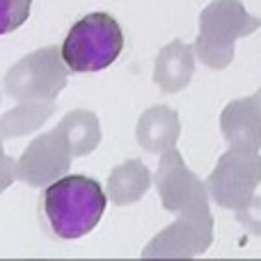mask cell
<instances>
[{
	"label": "cell",
	"instance_id": "obj_1",
	"mask_svg": "<svg viewBox=\"0 0 261 261\" xmlns=\"http://www.w3.org/2000/svg\"><path fill=\"white\" fill-rule=\"evenodd\" d=\"M108 206L106 190L96 179L69 174L53 181L41 195V216L58 239L87 236L101 222Z\"/></svg>",
	"mask_w": 261,
	"mask_h": 261
},
{
	"label": "cell",
	"instance_id": "obj_2",
	"mask_svg": "<svg viewBox=\"0 0 261 261\" xmlns=\"http://www.w3.org/2000/svg\"><path fill=\"white\" fill-rule=\"evenodd\" d=\"M261 28V18L248 14L241 0H213L199 16V35L195 41L197 58L208 69H225L234 60L236 39Z\"/></svg>",
	"mask_w": 261,
	"mask_h": 261
},
{
	"label": "cell",
	"instance_id": "obj_3",
	"mask_svg": "<svg viewBox=\"0 0 261 261\" xmlns=\"http://www.w3.org/2000/svg\"><path fill=\"white\" fill-rule=\"evenodd\" d=\"M124 48V32L110 14L94 12L73 23L67 32L60 55L69 71L94 73L110 67Z\"/></svg>",
	"mask_w": 261,
	"mask_h": 261
},
{
	"label": "cell",
	"instance_id": "obj_4",
	"mask_svg": "<svg viewBox=\"0 0 261 261\" xmlns=\"http://www.w3.org/2000/svg\"><path fill=\"white\" fill-rule=\"evenodd\" d=\"M67 69L55 46L41 48L9 69L5 90L18 101H53L67 85Z\"/></svg>",
	"mask_w": 261,
	"mask_h": 261
},
{
	"label": "cell",
	"instance_id": "obj_5",
	"mask_svg": "<svg viewBox=\"0 0 261 261\" xmlns=\"http://www.w3.org/2000/svg\"><path fill=\"white\" fill-rule=\"evenodd\" d=\"M261 184V156L250 149H234L222 153L216 170L206 179L208 195L222 208L239 211L254 197Z\"/></svg>",
	"mask_w": 261,
	"mask_h": 261
},
{
	"label": "cell",
	"instance_id": "obj_6",
	"mask_svg": "<svg viewBox=\"0 0 261 261\" xmlns=\"http://www.w3.org/2000/svg\"><path fill=\"white\" fill-rule=\"evenodd\" d=\"M156 184L163 206L167 211L181 213V218H206L208 211V188L193 172L186 170L179 151L170 149L161 161L156 172Z\"/></svg>",
	"mask_w": 261,
	"mask_h": 261
},
{
	"label": "cell",
	"instance_id": "obj_7",
	"mask_svg": "<svg viewBox=\"0 0 261 261\" xmlns=\"http://www.w3.org/2000/svg\"><path fill=\"white\" fill-rule=\"evenodd\" d=\"M71 142L62 126L53 133L39 135L30 147L23 151L16 163V179H23L32 186H48L58 181L71 165Z\"/></svg>",
	"mask_w": 261,
	"mask_h": 261
},
{
	"label": "cell",
	"instance_id": "obj_8",
	"mask_svg": "<svg viewBox=\"0 0 261 261\" xmlns=\"http://www.w3.org/2000/svg\"><path fill=\"white\" fill-rule=\"evenodd\" d=\"M213 241V218H181L163 234L153 239V243L142 252V257H179L188 259L208 250Z\"/></svg>",
	"mask_w": 261,
	"mask_h": 261
},
{
	"label": "cell",
	"instance_id": "obj_9",
	"mask_svg": "<svg viewBox=\"0 0 261 261\" xmlns=\"http://www.w3.org/2000/svg\"><path fill=\"white\" fill-rule=\"evenodd\" d=\"M220 128L229 147L234 149H261V90L252 96L236 99L222 110Z\"/></svg>",
	"mask_w": 261,
	"mask_h": 261
},
{
	"label": "cell",
	"instance_id": "obj_10",
	"mask_svg": "<svg viewBox=\"0 0 261 261\" xmlns=\"http://www.w3.org/2000/svg\"><path fill=\"white\" fill-rule=\"evenodd\" d=\"M195 71V55L193 46L181 44V41H172L167 48L158 53L156 60V71H153V81L163 92L172 94L186 87L193 78Z\"/></svg>",
	"mask_w": 261,
	"mask_h": 261
},
{
	"label": "cell",
	"instance_id": "obj_11",
	"mask_svg": "<svg viewBox=\"0 0 261 261\" xmlns=\"http://www.w3.org/2000/svg\"><path fill=\"white\" fill-rule=\"evenodd\" d=\"M179 130L181 126L176 115L167 106H156L140 117L138 142L151 153L170 151L174 147V140L179 138Z\"/></svg>",
	"mask_w": 261,
	"mask_h": 261
},
{
	"label": "cell",
	"instance_id": "obj_12",
	"mask_svg": "<svg viewBox=\"0 0 261 261\" xmlns=\"http://www.w3.org/2000/svg\"><path fill=\"white\" fill-rule=\"evenodd\" d=\"M149 170L140 161H128L124 165L115 167V172L110 174V199L119 206L130 204L135 199H140L149 188Z\"/></svg>",
	"mask_w": 261,
	"mask_h": 261
},
{
	"label": "cell",
	"instance_id": "obj_13",
	"mask_svg": "<svg viewBox=\"0 0 261 261\" xmlns=\"http://www.w3.org/2000/svg\"><path fill=\"white\" fill-rule=\"evenodd\" d=\"M60 126L64 128L69 142H71L73 156H85L92 153L94 147L99 144V122L92 113L87 110H73L69 117L62 119Z\"/></svg>",
	"mask_w": 261,
	"mask_h": 261
},
{
	"label": "cell",
	"instance_id": "obj_14",
	"mask_svg": "<svg viewBox=\"0 0 261 261\" xmlns=\"http://www.w3.org/2000/svg\"><path fill=\"white\" fill-rule=\"evenodd\" d=\"M50 113H53V106H39L37 101H28L25 106L12 108L0 119V138H14V135L30 133L32 128L41 126Z\"/></svg>",
	"mask_w": 261,
	"mask_h": 261
},
{
	"label": "cell",
	"instance_id": "obj_15",
	"mask_svg": "<svg viewBox=\"0 0 261 261\" xmlns=\"http://www.w3.org/2000/svg\"><path fill=\"white\" fill-rule=\"evenodd\" d=\"M32 0H0V37L18 30L28 21Z\"/></svg>",
	"mask_w": 261,
	"mask_h": 261
},
{
	"label": "cell",
	"instance_id": "obj_16",
	"mask_svg": "<svg viewBox=\"0 0 261 261\" xmlns=\"http://www.w3.org/2000/svg\"><path fill=\"white\" fill-rule=\"evenodd\" d=\"M239 222L254 236H261V197H252L243 208L236 211Z\"/></svg>",
	"mask_w": 261,
	"mask_h": 261
},
{
	"label": "cell",
	"instance_id": "obj_17",
	"mask_svg": "<svg viewBox=\"0 0 261 261\" xmlns=\"http://www.w3.org/2000/svg\"><path fill=\"white\" fill-rule=\"evenodd\" d=\"M3 140V138H0ZM16 163H14V158H9L7 153L3 151V144H0V193H3L5 188H7L9 184H12V179L16 176Z\"/></svg>",
	"mask_w": 261,
	"mask_h": 261
}]
</instances>
